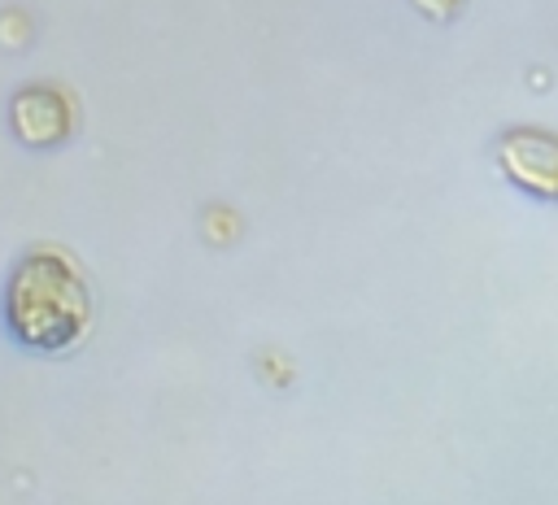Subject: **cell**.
I'll return each instance as SVG.
<instances>
[{
    "label": "cell",
    "mask_w": 558,
    "mask_h": 505,
    "mask_svg": "<svg viewBox=\"0 0 558 505\" xmlns=\"http://www.w3.org/2000/svg\"><path fill=\"white\" fill-rule=\"evenodd\" d=\"M9 331L35 353H65L92 327V292L78 261L61 248H31L4 292Z\"/></svg>",
    "instance_id": "obj_1"
},
{
    "label": "cell",
    "mask_w": 558,
    "mask_h": 505,
    "mask_svg": "<svg viewBox=\"0 0 558 505\" xmlns=\"http://www.w3.org/2000/svg\"><path fill=\"white\" fill-rule=\"evenodd\" d=\"M13 126L26 144H57L70 131V104L52 87H26L13 100Z\"/></svg>",
    "instance_id": "obj_2"
},
{
    "label": "cell",
    "mask_w": 558,
    "mask_h": 505,
    "mask_svg": "<svg viewBox=\"0 0 558 505\" xmlns=\"http://www.w3.org/2000/svg\"><path fill=\"white\" fill-rule=\"evenodd\" d=\"M501 161L510 165V174L519 183H527L541 196H558V139L549 135H514L510 144H501Z\"/></svg>",
    "instance_id": "obj_3"
}]
</instances>
